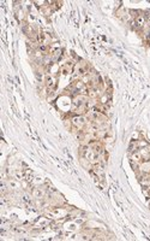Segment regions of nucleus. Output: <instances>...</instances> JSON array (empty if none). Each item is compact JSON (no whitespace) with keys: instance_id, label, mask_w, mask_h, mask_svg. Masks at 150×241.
Masks as SVG:
<instances>
[{"instance_id":"nucleus-1","label":"nucleus","mask_w":150,"mask_h":241,"mask_svg":"<svg viewBox=\"0 0 150 241\" xmlns=\"http://www.w3.org/2000/svg\"><path fill=\"white\" fill-rule=\"evenodd\" d=\"M133 24H135L137 28H141V27H143V25L145 24V17H144L143 15H139V16H137V18H136V20L133 22Z\"/></svg>"},{"instance_id":"nucleus-2","label":"nucleus","mask_w":150,"mask_h":241,"mask_svg":"<svg viewBox=\"0 0 150 241\" xmlns=\"http://www.w3.org/2000/svg\"><path fill=\"white\" fill-rule=\"evenodd\" d=\"M33 195L36 199H42L43 195H45V192L41 189V188H35V189L33 191Z\"/></svg>"},{"instance_id":"nucleus-3","label":"nucleus","mask_w":150,"mask_h":241,"mask_svg":"<svg viewBox=\"0 0 150 241\" xmlns=\"http://www.w3.org/2000/svg\"><path fill=\"white\" fill-rule=\"evenodd\" d=\"M72 123L76 125L77 128H79V127H82V125L84 124V118L83 117H75L72 119Z\"/></svg>"},{"instance_id":"nucleus-4","label":"nucleus","mask_w":150,"mask_h":241,"mask_svg":"<svg viewBox=\"0 0 150 241\" xmlns=\"http://www.w3.org/2000/svg\"><path fill=\"white\" fill-rule=\"evenodd\" d=\"M46 83H47V87H48V88H54V87H55V80H54V77H52V76H47Z\"/></svg>"},{"instance_id":"nucleus-5","label":"nucleus","mask_w":150,"mask_h":241,"mask_svg":"<svg viewBox=\"0 0 150 241\" xmlns=\"http://www.w3.org/2000/svg\"><path fill=\"white\" fill-rule=\"evenodd\" d=\"M7 184H8V188H11V189H18V188L21 187L19 182H17L16 180H10Z\"/></svg>"},{"instance_id":"nucleus-6","label":"nucleus","mask_w":150,"mask_h":241,"mask_svg":"<svg viewBox=\"0 0 150 241\" xmlns=\"http://www.w3.org/2000/svg\"><path fill=\"white\" fill-rule=\"evenodd\" d=\"M141 158H142V154L138 153V152H136V153L132 154V159H133L135 162H139V160H141Z\"/></svg>"},{"instance_id":"nucleus-7","label":"nucleus","mask_w":150,"mask_h":241,"mask_svg":"<svg viewBox=\"0 0 150 241\" xmlns=\"http://www.w3.org/2000/svg\"><path fill=\"white\" fill-rule=\"evenodd\" d=\"M77 74H78V75H81V76L84 75V74H85V69L82 68V66H79V68L77 69Z\"/></svg>"},{"instance_id":"nucleus-8","label":"nucleus","mask_w":150,"mask_h":241,"mask_svg":"<svg viewBox=\"0 0 150 241\" xmlns=\"http://www.w3.org/2000/svg\"><path fill=\"white\" fill-rule=\"evenodd\" d=\"M60 49H55L54 52H53V57H54V59H56V58H59V56H60Z\"/></svg>"},{"instance_id":"nucleus-9","label":"nucleus","mask_w":150,"mask_h":241,"mask_svg":"<svg viewBox=\"0 0 150 241\" xmlns=\"http://www.w3.org/2000/svg\"><path fill=\"white\" fill-rule=\"evenodd\" d=\"M82 104H83V99H78V100L76 99V101H75V105H76V106H81Z\"/></svg>"},{"instance_id":"nucleus-10","label":"nucleus","mask_w":150,"mask_h":241,"mask_svg":"<svg viewBox=\"0 0 150 241\" xmlns=\"http://www.w3.org/2000/svg\"><path fill=\"white\" fill-rule=\"evenodd\" d=\"M15 176H16V179H17V180H21L22 177H23V174H22V172H19V171H17V172L15 174Z\"/></svg>"},{"instance_id":"nucleus-11","label":"nucleus","mask_w":150,"mask_h":241,"mask_svg":"<svg viewBox=\"0 0 150 241\" xmlns=\"http://www.w3.org/2000/svg\"><path fill=\"white\" fill-rule=\"evenodd\" d=\"M40 49H41V51H43V52H45V51L47 49V47H46L45 45H42V46H40Z\"/></svg>"},{"instance_id":"nucleus-12","label":"nucleus","mask_w":150,"mask_h":241,"mask_svg":"<svg viewBox=\"0 0 150 241\" xmlns=\"http://www.w3.org/2000/svg\"><path fill=\"white\" fill-rule=\"evenodd\" d=\"M89 94H90V97H96V93H95L94 90H91V92H90Z\"/></svg>"},{"instance_id":"nucleus-13","label":"nucleus","mask_w":150,"mask_h":241,"mask_svg":"<svg viewBox=\"0 0 150 241\" xmlns=\"http://www.w3.org/2000/svg\"><path fill=\"white\" fill-rule=\"evenodd\" d=\"M148 24L150 25V16H149V18H148Z\"/></svg>"}]
</instances>
